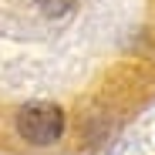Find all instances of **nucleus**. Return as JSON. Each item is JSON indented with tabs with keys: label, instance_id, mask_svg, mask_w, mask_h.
Here are the masks:
<instances>
[{
	"label": "nucleus",
	"instance_id": "nucleus-1",
	"mask_svg": "<svg viewBox=\"0 0 155 155\" xmlns=\"http://www.w3.org/2000/svg\"><path fill=\"white\" fill-rule=\"evenodd\" d=\"M17 132L31 145H54L64 132V111L51 101H31L17 111Z\"/></svg>",
	"mask_w": 155,
	"mask_h": 155
},
{
	"label": "nucleus",
	"instance_id": "nucleus-2",
	"mask_svg": "<svg viewBox=\"0 0 155 155\" xmlns=\"http://www.w3.org/2000/svg\"><path fill=\"white\" fill-rule=\"evenodd\" d=\"M71 4H74V0H41V7H44L47 14H64Z\"/></svg>",
	"mask_w": 155,
	"mask_h": 155
}]
</instances>
